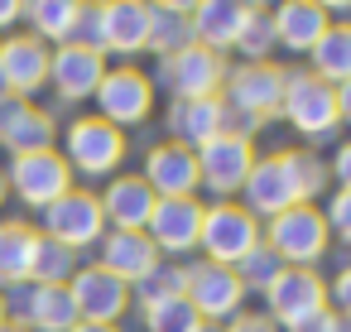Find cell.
<instances>
[{"label": "cell", "mask_w": 351, "mask_h": 332, "mask_svg": "<svg viewBox=\"0 0 351 332\" xmlns=\"http://www.w3.org/2000/svg\"><path fill=\"white\" fill-rule=\"evenodd\" d=\"M279 116L313 145L332 140L341 130V116H337V87L317 82L308 68H284V106Z\"/></svg>", "instance_id": "cell-1"}, {"label": "cell", "mask_w": 351, "mask_h": 332, "mask_svg": "<svg viewBox=\"0 0 351 332\" xmlns=\"http://www.w3.org/2000/svg\"><path fill=\"white\" fill-rule=\"evenodd\" d=\"M260 241H265L284 265H293V270H313V265L327 255L332 231H327L317 202H298V207L279 212L274 222H265V226H260Z\"/></svg>", "instance_id": "cell-2"}, {"label": "cell", "mask_w": 351, "mask_h": 332, "mask_svg": "<svg viewBox=\"0 0 351 332\" xmlns=\"http://www.w3.org/2000/svg\"><path fill=\"white\" fill-rule=\"evenodd\" d=\"M63 159L73 169V178H116L125 164V130L106 126L101 116H82L68 126L63 135Z\"/></svg>", "instance_id": "cell-3"}, {"label": "cell", "mask_w": 351, "mask_h": 332, "mask_svg": "<svg viewBox=\"0 0 351 332\" xmlns=\"http://www.w3.org/2000/svg\"><path fill=\"white\" fill-rule=\"evenodd\" d=\"M92 102H97V116H101L106 126L135 130V126H145L149 111H154V78L140 73L135 63H116V68H106V78H101V87H97Z\"/></svg>", "instance_id": "cell-4"}, {"label": "cell", "mask_w": 351, "mask_h": 332, "mask_svg": "<svg viewBox=\"0 0 351 332\" xmlns=\"http://www.w3.org/2000/svg\"><path fill=\"white\" fill-rule=\"evenodd\" d=\"M197 246H202V255L212 265L236 270L260 246V222L241 202H212V207H202V236H197Z\"/></svg>", "instance_id": "cell-5"}, {"label": "cell", "mask_w": 351, "mask_h": 332, "mask_svg": "<svg viewBox=\"0 0 351 332\" xmlns=\"http://www.w3.org/2000/svg\"><path fill=\"white\" fill-rule=\"evenodd\" d=\"M5 183L10 193L25 202V207H53L63 193H73V169L63 159V150H34V154H15L10 169H5Z\"/></svg>", "instance_id": "cell-6"}, {"label": "cell", "mask_w": 351, "mask_h": 332, "mask_svg": "<svg viewBox=\"0 0 351 332\" xmlns=\"http://www.w3.org/2000/svg\"><path fill=\"white\" fill-rule=\"evenodd\" d=\"M183 298L197 308L202 322H231L236 313H245V289L236 279V270L226 265H212V260H197V265H183Z\"/></svg>", "instance_id": "cell-7"}, {"label": "cell", "mask_w": 351, "mask_h": 332, "mask_svg": "<svg viewBox=\"0 0 351 332\" xmlns=\"http://www.w3.org/2000/svg\"><path fill=\"white\" fill-rule=\"evenodd\" d=\"M265 303H269L265 318H269L274 327L298 332L303 322H313L317 313H327V284L317 279V270H293V265H284L279 279L265 289Z\"/></svg>", "instance_id": "cell-8"}, {"label": "cell", "mask_w": 351, "mask_h": 332, "mask_svg": "<svg viewBox=\"0 0 351 332\" xmlns=\"http://www.w3.org/2000/svg\"><path fill=\"white\" fill-rule=\"evenodd\" d=\"M226 73H231V63H226L221 54L197 49V44L159 63V82L169 87L173 102H207V97H221Z\"/></svg>", "instance_id": "cell-9"}, {"label": "cell", "mask_w": 351, "mask_h": 332, "mask_svg": "<svg viewBox=\"0 0 351 332\" xmlns=\"http://www.w3.org/2000/svg\"><path fill=\"white\" fill-rule=\"evenodd\" d=\"M39 236H49V241L68 246L73 255H77V250H87V246H97V241L106 236V217H101L97 193H87V188L63 193L53 207H44V231H39Z\"/></svg>", "instance_id": "cell-10"}, {"label": "cell", "mask_w": 351, "mask_h": 332, "mask_svg": "<svg viewBox=\"0 0 351 332\" xmlns=\"http://www.w3.org/2000/svg\"><path fill=\"white\" fill-rule=\"evenodd\" d=\"M193 154H197V188H212L221 202H231L245 188V178H250V169L260 159L250 140H231V135H217Z\"/></svg>", "instance_id": "cell-11"}, {"label": "cell", "mask_w": 351, "mask_h": 332, "mask_svg": "<svg viewBox=\"0 0 351 332\" xmlns=\"http://www.w3.org/2000/svg\"><path fill=\"white\" fill-rule=\"evenodd\" d=\"M68 294H73L77 322H106V327H121V318L135 308V303H130V284H121V279L106 274L101 265H82V270L68 279Z\"/></svg>", "instance_id": "cell-12"}, {"label": "cell", "mask_w": 351, "mask_h": 332, "mask_svg": "<svg viewBox=\"0 0 351 332\" xmlns=\"http://www.w3.org/2000/svg\"><path fill=\"white\" fill-rule=\"evenodd\" d=\"M221 102L226 106H241L260 121L279 116L284 106V68L279 63H241L226 73V87H221Z\"/></svg>", "instance_id": "cell-13"}, {"label": "cell", "mask_w": 351, "mask_h": 332, "mask_svg": "<svg viewBox=\"0 0 351 332\" xmlns=\"http://www.w3.org/2000/svg\"><path fill=\"white\" fill-rule=\"evenodd\" d=\"M145 236L159 255H188L197 250V236H202V202L197 198H159L149 222H145Z\"/></svg>", "instance_id": "cell-14"}, {"label": "cell", "mask_w": 351, "mask_h": 332, "mask_svg": "<svg viewBox=\"0 0 351 332\" xmlns=\"http://www.w3.org/2000/svg\"><path fill=\"white\" fill-rule=\"evenodd\" d=\"M10 298H15V322H25L29 332H73L77 327L73 294L58 284H15V289H5V303Z\"/></svg>", "instance_id": "cell-15"}, {"label": "cell", "mask_w": 351, "mask_h": 332, "mask_svg": "<svg viewBox=\"0 0 351 332\" xmlns=\"http://www.w3.org/2000/svg\"><path fill=\"white\" fill-rule=\"evenodd\" d=\"M97 34H101V54H116L121 63H130L135 54L149 49V5L106 0V5H97Z\"/></svg>", "instance_id": "cell-16"}, {"label": "cell", "mask_w": 351, "mask_h": 332, "mask_svg": "<svg viewBox=\"0 0 351 332\" xmlns=\"http://www.w3.org/2000/svg\"><path fill=\"white\" fill-rule=\"evenodd\" d=\"M0 78H5V92L20 102L44 92L49 87V44H39L34 34L0 39Z\"/></svg>", "instance_id": "cell-17"}, {"label": "cell", "mask_w": 351, "mask_h": 332, "mask_svg": "<svg viewBox=\"0 0 351 332\" xmlns=\"http://www.w3.org/2000/svg\"><path fill=\"white\" fill-rule=\"evenodd\" d=\"M106 68L111 63L101 54L82 49V44H58L49 54V82H53V92L63 102H92L97 87H101V78H106Z\"/></svg>", "instance_id": "cell-18"}, {"label": "cell", "mask_w": 351, "mask_h": 332, "mask_svg": "<svg viewBox=\"0 0 351 332\" xmlns=\"http://www.w3.org/2000/svg\"><path fill=\"white\" fill-rule=\"evenodd\" d=\"M53 116L34 102H20V97H5L0 102V150L15 154H34V150H53Z\"/></svg>", "instance_id": "cell-19"}, {"label": "cell", "mask_w": 351, "mask_h": 332, "mask_svg": "<svg viewBox=\"0 0 351 332\" xmlns=\"http://www.w3.org/2000/svg\"><path fill=\"white\" fill-rule=\"evenodd\" d=\"M250 15H255V5H241V0H202V5L188 10L193 44L226 58V49H236V39H241V29H245Z\"/></svg>", "instance_id": "cell-20"}, {"label": "cell", "mask_w": 351, "mask_h": 332, "mask_svg": "<svg viewBox=\"0 0 351 332\" xmlns=\"http://www.w3.org/2000/svg\"><path fill=\"white\" fill-rule=\"evenodd\" d=\"M154 198H197V154L173 145V140H159L149 154H145V174Z\"/></svg>", "instance_id": "cell-21"}, {"label": "cell", "mask_w": 351, "mask_h": 332, "mask_svg": "<svg viewBox=\"0 0 351 332\" xmlns=\"http://www.w3.org/2000/svg\"><path fill=\"white\" fill-rule=\"evenodd\" d=\"M241 207L265 226V222H274L279 212H289V207H298V198H293V183H289V174H284V159L279 154H265V159H255V169H250V178H245V188H241Z\"/></svg>", "instance_id": "cell-22"}, {"label": "cell", "mask_w": 351, "mask_h": 332, "mask_svg": "<svg viewBox=\"0 0 351 332\" xmlns=\"http://www.w3.org/2000/svg\"><path fill=\"white\" fill-rule=\"evenodd\" d=\"M101 202V217H106V231H145L149 212H154V193L140 174H116L106 183V193H97Z\"/></svg>", "instance_id": "cell-23"}, {"label": "cell", "mask_w": 351, "mask_h": 332, "mask_svg": "<svg viewBox=\"0 0 351 332\" xmlns=\"http://www.w3.org/2000/svg\"><path fill=\"white\" fill-rule=\"evenodd\" d=\"M269 25H274V49L313 54V44L332 25V5H317V0H289V5H279L269 15Z\"/></svg>", "instance_id": "cell-24"}, {"label": "cell", "mask_w": 351, "mask_h": 332, "mask_svg": "<svg viewBox=\"0 0 351 332\" xmlns=\"http://www.w3.org/2000/svg\"><path fill=\"white\" fill-rule=\"evenodd\" d=\"M97 246H101L97 265H101L106 274H116L121 284H140V279L159 265V250L149 246L145 231H106Z\"/></svg>", "instance_id": "cell-25"}, {"label": "cell", "mask_w": 351, "mask_h": 332, "mask_svg": "<svg viewBox=\"0 0 351 332\" xmlns=\"http://www.w3.org/2000/svg\"><path fill=\"white\" fill-rule=\"evenodd\" d=\"M221 111H226L221 97H207V102H173V106H169V140L183 145V150H202L207 140L221 135Z\"/></svg>", "instance_id": "cell-26"}, {"label": "cell", "mask_w": 351, "mask_h": 332, "mask_svg": "<svg viewBox=\"0 0 351 332\" xmlns=\"http://www.w3.org/2000/svg\"><path fill=\"white\" fill-rule=\"evenodd\" d=\"M34 246H39V231L29 222H20V217L0 222V294L15 289V284H29Z\"/></svg>", "instance_id": "cell-27"}, {"label": "cell", "mask_w": 351, "mask_h": 332, "mask_svg": "<svg viewBox=\"0 0 351 332\" xmlns=\"http://www.w3.org/2000/svg\"><path fill=\"white\" fill-rule=\"evenodd\" d=\"M313 78L317 82H327V87H341V82H351V20H332L327 29H322V39L313 44Z\"/></svg>", "instance_id": "cell-28"}, {"label": "cell", "mask_w": 351, "mask_h": 332, "mask_svg": "<svg viewBox=\"0 0 351 332\" xmlns=\"http://www.w3.org/2000/svg\"><path fill=\"white\" fill-rule=\"evenodd\" d=\"M188 10H193V5H183V0H164V5H149V49L159 54V63L173 58V54H183V49H193Z\"/></svg>", "instance_id": "cell-29"}, {"label": "cell", "mask_w": 351, "mask_h": 332, "mask_svg": "<svg viewBox=\"0 0 351 332\" xmlns=\"http://www.w3.org/2000/svg\"><path fill=\"white\" fill-rule=\"evenodd\" d=\"M25 20L34 29L39 44H73L77 20H82V0H39V5H25Z\"/></svg>", "instance_id": "cell-30"}, {"label": "cell", "mask_w": 351, "mask_h": 332, "mask_svg": "<svg viewBox=\"0 0 351 332\" xmlns=\"http://www.w3.org/2000/svg\"><path fill=\"white\" fill-rule=\"evenodd\" d=\"M284 174L293 183V198L298 202H313L332 178H327V159H317V150H284Z\"/></svg>", "instance_id": "cell-31"}, {"label": "cell", "mask_w": 351, "mask_h": 332, "mask_svg": "<svg viewBox=\"0 0 351 332\" xmlns=\"http://www.w3.org/2000/svg\"><path fill=\"white\" fill-rule=\"evenodd\" d=\"M77 270H82V260H77L68 246L39 236V246H34V265H29V284H58V289H68V279H73Z\"/></svg>", "instance_id": "cell-32"}, {"label": "cell", "mask_w": 351, "mask_h": 332, "mask_svg": "<svg viewBox=\"0 0 351 332\" xmlns=\"http://www.w3.org/2000/svg\"><path fill=\"white\" fill-rule=\"evenodd\" d=\"M178 294H183V265H164V260L140 284H130V303H140V313L164 303V298H178Z\"/></svg>", "instance_id": "cell-33"}, {"label": "cell", "mask_w": 351, "mask_h": 332, "mask_svg": "<svg viewBox=\"0 0 351 332\" xmlns=\"http://www.w3.org/2000/svg\"><path fill=\"white\" fill-rule=\"evenodd\" d=\"M197 327H202V318H197V308L183 294L145 308V332H197Z\"/></svg>", "instance_id": "cell-34"}, {"label": "cell", "mask_w": 351, "mask_h": 332, "mask_svg": "<svg viewBox=\"0 0 351 332\" xmlns=\"http://www.w3.org/2000/svg\"><path fill=\"white\" fill-rule=\"evenodd\" d=\"M279 270H284V260H279V255L260 241V246H255V250L236 265V279H241V289H245V294H265V289L279 279Z\"/></svg>", "instance_id": "cell-35"}, {"label": "cell", "mask_w": 351, "mask_h": 332, "mask_svg": "<svg viewBox=\"0 0 351 332\" xmlns=\"http://www.w3.org/2000/svg\"><path fill=\"white\" fill-rule=\"evenodd\" d=\"M236 49H241V63H269V54H274V25H269V10L255 5V15L245 20Z\"/></svg>", "instance_id": "cell-36"}, {"label": "cell", "mask_w": 351, "mask_h": 332, "mask_svg": "<svg viewBox=\"0 0 351 332\" xmlns=\"http://www.w3.org/2000/svg\"><path fill=\"white\" fill-rule=\"evenodd\" d=\"M322 222H327V231H332L337 241L351 246V188H332V198H327V207H322Z\"/></svg>", "instance_id": "cell-37"}, {"label": "cell", "mask_w": 351, "mask_h": 332, "mask_svg": "<svg viewBox=\"0 0 351 332\" xmlns=\"http://www.w3.org/2000/svg\"><path fill=\"white\" fill-rule=\"evenodd\" d=\"M327 308H332L337 318H351V265L327 284Z\"/></svg>", "instance_id": "cell-38"}, {"label": "cell", "mask_w": 351, "mask_h": 332, "mask_svg": "<svg viewBox=\"0 0 351 332\" xmlns=\"http://www.w3.org/2000/svg\"><path fill=\"white\" fill-rule=\"evenodd\" d=\"M327 178H337V188H351V140L332 150V164H327Z\"/></svg>", "instance_id": "cell-39"}, {"label": "cell", "mask_w": 351, "mask_h": 332, "mask_svg": "<svg viewBox=\"0 0 351 332\" xmlns=\"http://www.w3.org/2000/svg\"><path fill=\"white\" fill-rule=\"evenodd\" d=\"M226 332H279L265 313H236L231 322H226Z\"/></svg>", "instance_id": "cell-40"}, {"label": "cell", "mask_w": 351, "mask_h": 332, "mask_svg": "<svg viewBox=\"0 0 351 332\" xmlns=\"http://www.w3.org/2000/svg\"><path fill=\"white\" fill-rule=\"evenodd\" d=\"M20 20H25V5H20V0H0V34L15 29Z\"/></svg>", "instance_id": "cell-41"}, {"label": "cell", "mask_w": 351, "mask_h": 332, "mask_svg": "<svg viewBox=\"0 0 351 332\" xmlns=\"http://www.w3.org/2000/svg\"><path fill=\"white\" fill-rule=\"evenodd\" d=\"M337 116H341V126H351V82L337 87Z\"/></svg>", "instance_id": "cell-42"}, {"label": "cell", "mask_w": 351, "mask_h": 332, "mask_svg": "<svg viewBox=\"0 0 351 332\" xmlns=\"http://www.w3.org/2000/svg\"><path fill=\"white\" fill-rule=\"evenodd\" d=\"M73 332H121V327H106V322H77Z\"/></svg>", "instance_id": "cell-43"}, {"label": "cell", "mask_w": 351, "mask_h": 332, "mask_svg": "<svg viewBox=\"0 0 351 332\" xmlns=\"http://www.w3.org/2000/svg\"><path fill=\"white\" fill-rule=\"evenodd\" d=\"M327 332H351V318H337V313H332V327H327Z\"/></svg>", "instance_id": "cell-44"}, {"label": "cell", "mask_w": 351, "mask_h": 332, "mask_svg": "<svg viewBox=\"0 0 351 332\" xmlns=\"http://www.w3.org/2000/svg\"><path fill=\"white\" fill-rule=\"evenodd\" d=\"M0 332H29L25 322H15V318H5V322H0Z\"/></svg>", "instance_id": "cell-45"}, {"label": "cell", "mask_w": 351, "mask_h": 332, "mask_svg": "<svg viewBox=\"0 0 351 332\" xmlns=\"http://www.w3.org/2000/svg\"><path fill=\"white\" fill-rule=\"evenodd\" d=\"M5 198H10V183H5V169H0V207H5Z\"/></svg>", "instance_id": "cell-46"}, {"label": "cell", "mask_w": 351, "mask_h": 332, "mask_svg": "<svg viewBox=\"0 0 351 332\" xmlns=\"http://www.w3.org/2000/svg\"><path fill=\"white\" fill-rule=\"evenodd\" d=\"M197 332H226V327H221V322H202Z\"/></svg>", "instance_id": "cell-47"}, {"label": "cell", "mask_w": 351, "mask_h": 332, "mask_svg": "<svg viewBox=\"0 0 351 332\" xmlns=\"http://www.w3.org/2000/svg\"><path fill=\"white\" fill-rule=\"evenodd\" d=\"M10 318V303H5V294H0V322H5Z\"/></svg>", "instance_id": "cell-48"}, {"label": "cell", "mask_w": 351, "mask_h": 332, "mask_svg": "<svg viewBox=\"0 0 351 332\" xmlns=\"http://www.w3.org/2000/svg\"><path fill=\"white\" fill-rule=\"evenodd\" d=\"M5 97H10V92H5V78H0V102H5Z\"/></svg>", "instance_id": "cell-49"}]
</instances>
